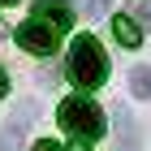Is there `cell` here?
I'll use <instances>...</instances> for the list:
<instances>
[{
	"label": "cell",
	"mask_w": 151,
	"mask_h": 151,
	"mask_svg": "<svg viewBox=\"0 0 151 151\" xmlns=\"http://www.w3.org/2000/svg\"><path fill=\"white\" fill-rule=\"evenodd\" d=\"M65 69H69V82L78 86V91L104 86V82H108V56H104V47H99V39H95V35H78L69 43Z\"/></svg>",
	"instance_id": "obj_1"
},
{
	"label": "cell",
	"mask_w": 151,
	"mask_h": 151,
	"mask_svg": "<svg viewBox=\"0 0 151 151\" xmlns=\"http://www.w3.org/2000/svg\"><path fill=\"white\" fill-rule=\"evenodd\" d=\"M56 121H60V129H65L69 138H78V142L104 138V108L95 104V99H86V95H69V99L56 108Z\"/></svg>",
	"instance_id": "obj_2"
},
{
	"label": "cell",
	"mask_w": 151,
	"mask_h": 151,
	"mask_svg": "<svg viewBox=\"0 0 151 151\" xmlns=\"http://www.w3.org/2000/svg\"><path fill=\"white\" fill-rule=\"evenodd\" d=\"M17 47H26V52H35V56H52L56 52V39H60V30L52 22H43V17H35L30 13V22H22L17 26Z\"/></svg>",
	"instance_id": "obj_3"
},
{
	"label": "cell",
	"mask_w": 151,
	"mask_h": 151,
	"mask_svg": "<svg viewBox=\"0 0 151 151\" xmlns=\"http://www.w3.org/2000/svg\"><path fill=\"white\" fill-rule=\"evenodd\" d=\"M35 112L39 108L26 99V104H17V112L4 121V129H0V151H22V142H26V125L35 121Z\"/></svg>",
	"instance_id": "obj_4"
},
{
	"label": "cell",
	"mask_w": 151,
	"mask_h": 151,
	"mask_svg": "<svg viewBox=\"0 0 151 151\" xmlns=\"http://www.w3.org/2000/svg\"><path fill=\"white\" fill-rule=\"evenodd\" d=\"M35 17L52 22L56 30H69V26H73V9H69V4H60V0H39V4H35Z\"/></svg>",
	"instance_id": "obj_5"
},
{
	"label": "cell",
	"mask_w": 151,
	"mask_h": 151,
	"mask_svg": "<svg viewBox=\"0 0 151 151\" xmlns=\"http://www.w3.org/2000/svg\"><path fill=\"white\" fill-rule=\"evenodd\" d=\"M112 35H116V43L138 47L142 43V22L134 17V13H116V17H112Z\"/></svg>",
	"instance_id": "obj_6"
},
{
	"label": "cell",
	"mask_w": 151,
	"mask_h": 151,
	"mask_svg": "<svg viewBox=\"0 0 151 151\" xmlns=\"http://www.w3.org/2000/svg\"><path fill=\"white\" fill-rule=\"evenodd\" d=\"M116 147L121 151H138V134H134L129 108H116Z\"/></svg>",
	"instance_id": "obj_7"
},
{
	"label": "cell",
	"mask_w": 151,
	"mask_h": 151,
	"mask_svg": "<svg viewBox=\"0 0 151 151\" xmlns=\"http://www.w3.org/2000/svg\"><path fill=\"white\" fill-rule=\"evenodd\" d=\"M129 91L138 99H151V65H134L129 69Z\"/></svg>",
	"instance_id": "obj_8"
},
{
	"label": "cell",
	"mask_w": 151,
	"mask_h": 151,
	"mask_svg": "<svg viewBox=\"0 0 151 151\" xmlns=\"http://www.w3.org/2000/svg\"><path fill=\"white\" fill-rule=\"evenodd\" d=\"M134 17L142 22V30H151V0H138V9H134Z\"/></svg>",
	"instance_id": "obj_9"
},
{
	"label": "cell",
	"mask_w": 151,
	"mask_h": 151,
	"mask_svg": "<svg viewBox=\"0 0 151 151\" xmlns=\"http://www.w3.org/2000/svg\"><path fill=\"white\" fill-rule=\"evenodd\" d=\"M35 151H60V142H52V138H43V142H35Z\"/></svg>",
	"instance_id": "obj_10"
},
{
	"label": "cell",
	"mask_w": 151,
	"mask_h": 151,
	"mask_svg": "<svg viewBox=\"0 0 151 151\" xmlns=\"http://www.w3.org/2000/svg\"><path fill=\"white\" fill-rule=\"evenodd\" d=\"M108 4H112V0H91V13H95V17H99V13H104Z\"/></svg>",
	"instance_id": "obj_11"
},
{
	"label": "cell",
	"mask_w": 151,
	"mask_h": 151,
	"mask_svg": "<svg viewBox=\"0 0 151 151\" xmlns=\"http://www.w3.org/2000/svg\"><path fill=\"white\" fill-rule=\"evenodd\" d=\"M4 91H9V78H4V69H0V99H4Z\"/></svg>",
	"instance_id": "obj_12"
},
{
	"label": "cell",
	"mask_w": 151,
	"mask_h": 151,
	"mask_svg": "<svg viewBox=\"0 0 151 151\" xmlns=\"http://www.w3.org/2000/svg\"><path fill=\"white\" fill-rule=\"evenodd\" d=\"M0 4H17V0H0Z\"/></svg>",
	"instance_id": "obj_13"
}]
</instances>
